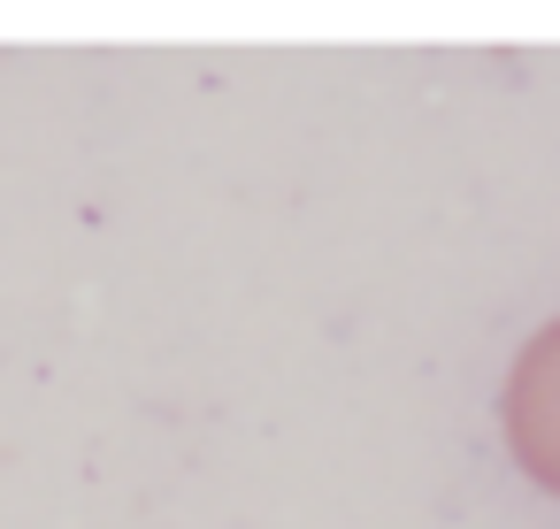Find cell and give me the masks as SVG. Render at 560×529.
Returning <instances> with one entry per match:
<instances>
[]
</instances>
